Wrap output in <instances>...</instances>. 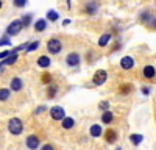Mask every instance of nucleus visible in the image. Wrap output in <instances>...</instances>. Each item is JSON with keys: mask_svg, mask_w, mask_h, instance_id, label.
Here are the masks:
<instances>
[{"mask_svg": "<svg viewBox=\"0 0 156 150\" xmlns=\"http://www.w3.org/2000/svg\"><path fill=\"white\" fill-rule=\"evenodd\" d=\"M37 47H39V41H34V42H31V44L27 47V52H34Z\"/></svg>", "mask_w": 156, "mask_h": 150, "instance_id": "obj_26", "label": "nucleus"}, {"mask_svg": "<svg viewBox=\"0 0 156 150\" xmlns=\"http://www.w3.org/2000/svg\"><path fill=\"white\" fill-rule=\"evenodd\" d=\"M56 92H58V86L53 84V83H50L48 91H47V97H48V98H53V97L56 95Z\"/></svg>", "mask_w": 156, "mask_h": 150, "instance_id": "obj_16", "label": "nucleus"}, {"mask_svg": "<svg viewBox=\"0 0 156 150\" xmlns=\"http://www.w3.org/2000/svg\"><path fill=\"white\" fill-rule=\"evenodd\" d=\"M58 17H59V16H58V12H56V11H53V9H50V11L47 12V19H48V20H51V22L58 20Z\"/></svg>", "mask_w": 156, "mask_h": 150, "instance_id": "obj_24", "label": "nucleus"}, {"mask_svg": "<svg viewBox=\"0 0 156 150\" xmlns=\"http://www.w3.org/2000/svg\"><path fill=\"white\" fill-rule=\"evenodd\" d=\"M11 44V41L8 39V38L5 36V38H2V39H0V45H9Z\"/></svg>", "mask_w": 156, "mask_h": 150, "instance_id": "obj_31", "label": "nucleus"}, {"mask_svg": "<svg viewBox=\"0 0 156 150\" xmlns=\"http://www.w3.org/2000/svg\"><path fill=\"white\" fill-rule=\"evenodd\" d=\"M41 80H42V83H45V84H50V83H51V75H50V73H44Z\"/></svg>", "mask_w": 156, "mask_h": 150, "instance_id": "obj_27", "label": "nucleus"}, {"mask_svg": "<svg viewBox=\"0 0 156 150\" xmlns=\"http://www.w3.org/2000/svg\"><path fill=\"white\" fill-rule=\"evenodd\" d=\"M44 109H45V106H39V108L36 109V112H42Z\"/></svg>", "mask_w": 156, "mask_h": 150, "instance_id": "obj_33", "label": "nucleus"}, {"mask_svg": "<svg viewBox=\"0 0 156 150\" xmlns=\"http://www.w3.org/2000/svg\"><path fill=\"white\" fill-rule=\"evenodd\" d=\"M120 66H122V69H125V70L133 69V66H134V59H133L131 56H123V58L120 59Z\"/></svg>", "mask_w": 156, "mask_h": 150, "instance_id": "obj_8", "label": "nucleus"}, {"mask_svg": "<svg viewBox=\"0 0 156 150\" xmlns=\"http://www.w3.org/2000/svg\"><path fill=\"white\" fill-rule=\"evenodd\" d=\"M37 64H39V67H48L50 66V58L48 56H41V58H37Z\"/></svg>", "mask_w": 156, "mask_h": 150, "instance_id": "obj_17", "label": "nucleus"}, {"mask_svg": "<svg viewBox=\"0 0 156 150\" xmlns=\"http://www.w3.org/2000/svg\"><path fill=\"white\" fill-rule=\"evenodd\" d=\"M129 139H131V142H133L134 145H139L144 138H142V134H131V136H129Z\"/></svg>", "mask_w": 156, "mask_h": 150, "instance_id": "obj_22", "label": "nucleus"}, {"mask_svg": "<svg viewBox=\"0 0 156 150\" xmlns=\"http://www.w3.org/2000/svg\"><path fill=\"white\" fill-rule=\"evenodd\" d=\"M47 50H48L51 55H58L61 50H62V42L59 39H56V38H53V39H50L47 42Z\"/></svg>", "mask_w": 156, "mask_h": 150, "instance_id": "obj_2", "label": "nucleus"}, {"mask_svg": "<svg viewBox=\"0 0 156 150\" xmlns=\"http://www.w3.org/2000/svg\"><path fill=\"white\" fill-rule=\"evenodd\" d=\"M22 88H23V83H22V80L20 78H12L11 80V89L12 91H16V92H19L20 89H22Z\"/></svg>", "mask_w": 156, "mask_h": 150, "instance_id": "obj_10", "label": "nucleus"}, {"mask_svg": "<svg viewBox=\"0 0 156 150\" xmlns=\"http://www.w3.org/2000/svg\"><path fill=\"white\" fill-rule=\"evenodd\" d=\"M154 67L153 66H145L144 67V77L145 78H148V80H151V78H154Z\"/></svg>", "mask_w": 156, "mask_h": 150, "instance_id": "obj_15", "label": "nucleus"}, {"mask_svg": "<svg viewBox=\"0 0 156 150\" xmlns=\"http://www.w3.org/2000/svg\"><path fill=\"white\" fill-rule=\"evenodd\" d=\"M25 144H27V147H28L30 150H36V148L39 147V138H37V136H34V134H31V136H28V138H27Z\"/></svg>", "mask_w": 156, "mask_h": 150, "instance_id": "obj_7", "label": "nucleus"}, {"mask_svg": "<svg viewBox=\"0 0 156 150\" xmlns=\"http://www.w3.org/2000/svg\"><path fill=\"white\" fill-rule=\"evenodd\" d=\"M66 62H67V64H69L70 67L78 66V64H80V55L75 53V52L69 53V55H67V58H66Z\"/></svg>", "mask_w": 156, "mask_h": 150, "instance_id": "obj_6", "label": "nucleus"}, {"mask_svg": "<svg viewBox=\"0 0 156 150\" xmlns=\"http://www.w3.org/2000/svg\"><path fill=\"white\" fill-rule=\"evenodd\" d=\"M17 61V53L16 52H11L8 55V58L5 61H2V66H9V64H14V62Z\"/></svg>", "mask_w": 156, "mask_h": 150, "instance_id": "obj_11", "label": "nucleus"}, {"mask_svg": "<svg viewBox=\"0 0 156 150\" xmlns=\"http://www.w3.org/2000/svg\"><path fill=\"white\" fill-rule=\"evenodd\" d=\"M106 80H108V72H106V70H103V69L97 70V72H95V75L92 77V83H94V84H97V86L103 84Z\"/></svg>", "mask_w": 156, "mask_h": 150, "instance_id": "obj_4", "label": "nucleus"}, {"mask_svg": "<svg viewBox=\"0 0 156 150\" xmlns=\"http://www.w3.org/2000/svg\"><path fill=\"white\" fill-rule=\"evenodd\" d=\"M120 92H122V94H128V92H131V86L126 84V83H125V84H122V86H120Z\"/></svg>", "mask_w": 156, "mask_h": 150, "instance_id": "obj_25", "label": "nucleus"}, {"mask_svg": "<svg viewBox=\"0 0 156 150\" xmlns=\"http://www.w3.org/2000/svg\"><path fill=\"white\" fill-rule=\"evenodd\" d=\"M31 19H33V16H31V14H25V16L20 19V22H22V27H28V25L31 23Z\"/></svg>", "mask_w": 156, "mask_h": 150, "instance_id": "obj_23", "label": "nucleus"}, {"mask_svg": "<svg viewBox=\"0 0 156 150\" xmlns=\"http://www.w3.org/2000/svg\"><path fill=\"white\" fill-rule=\"evenodd\" d=\"M109 39H111V34H109V33H105V34H103L100 39H98V45H100V47H105V45L109 42Z\"/></svg>", "mask_w": 156, "mask_h": 150, "instance_id": "obj_20", "label": "nucleus"}, {"mask_svg": "<svg viewBox=\"0 0 156 150\" xmlns=\"http://www.w3.org/2000/svg\"><path fill=\"white\" fill-rule=\"evenodd\" d=\"M50 116H51V119H55V120H62L64 119V109L61 106H53L50 109Z\"/></svg>", "mask_w": 156, "mask_h": 150, "instance_id": "obj_5", "label": "nucleus"}, {"mask_svg": "<svg viewBox=\"0 0 156 150\" xmlns=\"http://www.w3.org/2000/svg\"><path fill=\"white\" fill-rule=\"evenodd\" d=\"M25 5H27V0H14V6L17 8H23Z\"/></svg>", "mask_w": 156, "mask_h": 150, "instance_id": "obj_28", "label": "nucleus"}, {"mask_svg": "<svg viewBox=\"0 0 156 150\" xmlns=\"http://www.w3.org/2000/svg\"><path fill=\"white\" fill-rule=\"evenodd\" d=\"M84 9H86L87 14H95L97 9H98V5H97V2H94V0H92V2H89V3L86 5Z\"/></svg>", "mask_w": 156, "mask_h": 150, "instance_id": "obj_12", "label": "nucleus"}, {"mask_svg": "<svg viewBox=\"0 0 156 150\" xmlns=\"http://www.w3.org/2000/svg\"><path fill=\"white\" fill-rule=\"evenodd\" d=\"M101 134V127L100 125H92V127H90V136H94V138H98Z\"/></svg>", "mask_w": 156, "mask_h": 150, "instance_id": "obj_19", "label": "nucleus"}, {"mask_svg": "<svg viewBox=\"0 0 156 150\" xmlns=\"http://www.w3.org/2000/svg\"><path fill=\"white\" fill-rule=\"evenodd\" d=\"M148 19H150V12H147V11H145V12H142V16H140V20H142V22H147Z\"/></svg>", "mask_w": 156, "mask_h": 150, "instance_id": "obj_30", "label": "nucleus"}, {"mask_svg": "<svg viewBox=\"0 0 156 150\" xmlns=\"http://www.w3.org/2000/svg\"><path fill=\"white\" fill-rule=\"evenodd\" d=\"M105 139H106V142H109V144H112V142H115V139H117V133H115V130H106L105 131Z\"/></svg>", "mask_w": 156, "mask_h": 150, "instance_id": "obj_9", "label": "nucleus"}, {"mask_svg": "<svg viewBox=\"0 0 156 150\" xmlns=\"http://www.w3.org/2000/svg\"><path fill=\"white\" fill-rule=\"evenodd\" d=\"M73 123H75V120L72 119V117H64L62 119V128H66V130H69V128H72L73 127Z\"/></svg>", "mask_w": 156, "mask_h": 150, "instance_id": "obj_18", "label": "nucleus"}, {"mask_svg": "<svg viewBox=\"0 0 156 150\" xmlns=\"http://www.w3.org/2000/svg\"><path fill=\"white\" fill-rule=\"evenodd\" d=\"M0 8H2V0H0Z\"/></svg>", "mask_w": 156, "mask_h": 150, "instance_id": "obj_34", "label": "nucleus"}, {"mask_svg": "<svg viewBox=\"0 0 156 150\" xmlns=\"http://www.w3.org/2000/svg\"><path fill=\"white\" fill-rule=\"evenodd\" d=\"M41 150H55V147L51 144H45L44 147H41Z\"/></svg>", "mask_w": 156, "mask_h": 150, "instance_id": "obj_32", "label": "nucleus"}, {"mask_svg": "<svg viewBox=\"0 0 156 150\" xmlns=\"http://www.w3.org/2000/svg\"><path fill=\"white\" fill-rule=\"evenodd\" d=\"M98 108H100L101 111H106V109L109 108V103H108V102H100V103H98Z\"/></svg>", "mask_w": 156, "mask_h": 150, "instance_id": "obj_29", "label": "nucleus"}, {"mask_svg": "<svg viewBox=\"0 0 156 150\" xmlns=\"http://www.w3.org/2000/svg\"><path fill=\"white\" fill-rule=\"evenodd\" d=\"M47 28V20L45 19H39V20H36V23H34V30L39 33V31H44Z\"/></svg>", "mask_w": 156, "mask_h": 150, "instance_id": "obj_13", "label": "nucleus"}, {"mask_svg": "<svg viewBox=\"0 0 156 150\" xmlns=\"http://www.w3.org/2000/svg\"><path fill=\"white\" fill-rule=\"evenodd\" d=\"M112 119H114V116H112V112H111L109 109L103 111V114H101V122H103V123H111Z\"/></svg>", "mask_w": 156, "mask_h": 150, "instance_id": "obj_14", "label": "nucleus"}, {"mask_svg": "<svg viewBox=\"0 0 156 150\" xmlns=\"http://www.w3.org/2000/svg\"><path fill=\"white\" fill-rule=\"evenodd\" d=\"M8 98H9V89L2 88V89H0V102H6Z\"/></svg>", "mask_w": 156, "mask_h": 150, "instance_id": "obj_21", "label": "nucleus"}, {"mask_svg": "<svg viewBox=\"0 0 156 150\" xmlns=\"http://www.w3.org/2000/svg\"><path fill=\"white\" fill-rule=\"evenodd\" d=\"M8 130H9V133H11V134H20V133H22V130H23L22 120H20V119H17V117L11 119V120L8 122Z\"/></svg>", "mask_w": 156, "mask_h": 150, "instance_id": "obj_1", "label": "nucleus"}, {"mask_svg": "<svg viewBox=\"0 0 156 150\" xmlns=\"http://www.w3.org/2000/svg\"><path fill=\"white\" fill-rule=\"evenodd\" d=\"M22 22H20V19H17V20H12L9 25H8V28H6V34L8 36H16V34H19L20 31H22Z\"/></svg>", "mask_w": 156, "mask_h": 150, "instance_id": "obj_3", "label": "nucleus"}]
</instances>
